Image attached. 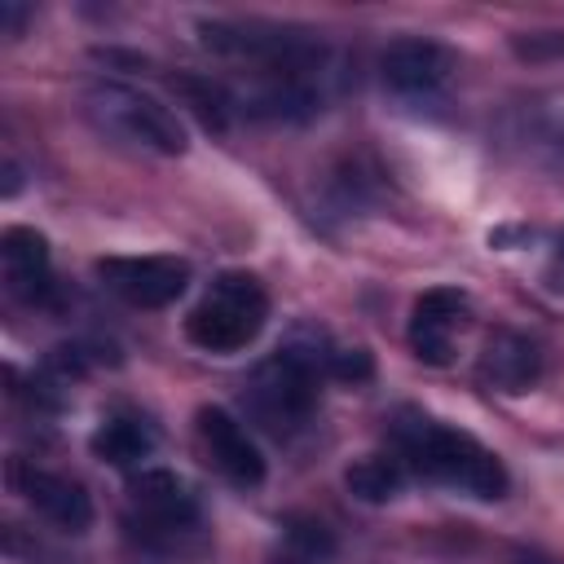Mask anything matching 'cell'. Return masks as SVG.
<instances>
[{
    "instance_id": "cell-11",
    "label": "cell",
    "mask_w": 564,
    "mask_h": 564,
    "mask_svg": "<svg viewBox=\"0 0 564 564\" xmlns=\"http://www.w3.org/2000/svg\"><path fill=\"white\" fill-rule=\"evenodd\" d=\"M379 75L401 97H427L454 75V53L445 44H436V40L410 35V40H397V44L383 48Z\"/></svg>"
},
{
    "instance_id": "cell-9",
    "label": "cell",
    "mask_w": 564,
    "mask_h": 564,
    "mask_svg": "<svg viewBox=\"0 0 564 564\" xmlns=\"http://www.w3.org/2000/svg\"><path fill=\"white\" fill-rule=\"evenodd\" d=\"M9 485L13 494H22L48 524L66 529V533H84L93 524V498L79 480L62 476V471H48V467H35L26 458H9Z\"/></svg>"
},
{
    "instance_id": "cell-8",
    "label": "cell",
    "mask_w": 564,
    "mask_h": 564,
    "mask_svg": "<svg viewBox=\"0 0 564 564\" xmlns=\"http://www.w3.org/2000/svg\"><path fill=\"white\" fill-rule=\"evenodd\" d=\"M194 436H198V449H203V463L216 467L229 485L238 489H256L264 480V454L260 445L251 441V432L220 405H203L194 414Z\"/></svg>"
},
{
    "instance_id": "cell-5",
    "label": "cell",
    "mask_w": 564,
    "mask_h": 564,
    "mask_svg": "<svg viewBox=\"0 0 564 564\" xmlns=\"http://www.w3.org/2000/svg\"><path fill=\"white\" fill-rule=\"evenodd\" d=\"M84 110L106 137H119L128 145H141L154 154H185V145H189L176 110L132 84H110V79L93 84L84 93Z\"/></svg>"
},
{
    "instance_id": "cell-14",
    "label": "cell",
    "mask_w": 564,
    "mask_h": 564,
    "mask_svg": "<svg viewBox=\"0 0 564 564\" xmlns=\"http://www.w3.org/2000/svg\"><path fill=\"white\" fill-rule=\"evenodd\" d=\"M154 445H159V432L137 410H110V414H101V423L88 436L93 458H101L110 467H141L154 454Z\"/></svg>"
},
{
    "instance_id": "cell-1",
    "label": "cell",
    "mask_w": 564,
    "mask_h": 564,
    "mask_svg": "<svg viewBox=\"0 0 564 564\" xmlns=\"http://www.w3.org/2000/svg\"><path fill=\"white\" fill-rule=\"evenodd\" d=\"M388 441H392V454L405 463V471H414L432 485H445L454 494L498 502L511 485L502 458L489 445H480L476 436H467L414 405H405L388 419Z\"/></svg>"
},
{
    "instance_id": "cell-10",
    "label": "cell",
    "mask_w": 564,
    "mask_h": 564,
    "mask_svg": "<svg viewBox=\"0 0 564 564\" xmlns=\"http://www.w3.org/2000/svg\"><path fill=\"white\" fill-rule=\"evenodd\" d=\"M471 317V300L458 286H432L410 308V348L427 366H445L454 357V339Z\"/></svg>"
},
{
    "instance_id": "cell-15",
    "label": "cell",
    "mask_w": 564,
    "mask_h": 564,
    "mask_svg": "<svg viewBox=\"0 0 564 564\" xmlns=\"http://www.w3.org/2000/svg\"><path fill=\"white\" fill-rule=\"evenodd\" d=\"M344 485L361 502H388L405 485V463L397 454H366L344 471Z\"/></svg>"
},
{
    "instance_id": "cell-2",
    "label": "cell",
    "mask_w": 564,
    "mask_h": 564,
    "mask_svg": "<svg viewBox=\"0 0 564 564\" xmlns=\"http://www.w3.org/2000/svg\"><path fill=\"white\" fill-rule=\"evenodd\" d=\"M322 366H317V352L313 344L304 339H291L282 344L273 357H264L247 388H242V401H247V414L273 432V436H295L313 410H317V392H322Z\"/></svg>"
},
{
    "instance_id": "cell-4",
    "label": "cell",
    "mask_w": 564,
    "mask_h": 564,
    "mask_svg": "<svg viewBox=\"0 0 564 564\" xmlns=\"http://www.w3.org/2000/svg\"><path fill=\"white\" fill-rule=\"evenodd\" d=\"M203 44L225 53V57H238V62H251L260 66L264 75H322L326 66V44L308 31H291V26H278V22H203Z\"/></svg>"
},
{
    "instance_id": "cell-13",
    "label": "cell",
    "mask_w": 564,
    "mask_h": 564,
    "mask_svg": "<svg viewBox=\"0 0 564 564\" xmlns=\"http://www.w3.org/2000/svg\"><path fill=\"white\" fill-rule=\"evenodd\" d=\"M542 375V348L520 330H494L480 352V379L494 392H524Z\"/></svg>"
},
{
    "instance_id": "cell-12",
    "label": "cell",
    "mask_w": 564,
    "mask_h": 564,
    "mask_svg": "<svg viewBox=\"0 0 564 564\" xmlns=\"http://www.w3.org/2000/svg\"><path fill=\"white\" fill-rule=\"evenodd\" d=\"M0 269L4 286L22 304H44L53 295V269H48V238L31 225H9L0 234Z\"/></svg>"
},
{
    "instance_id": "cell-17",
    "label": "cell",
    "mask_w": 564,
    "mask_h": 564,
    "mask_svg": "<svg viewBox=\"0 0 564 564\" xmlns=\"http://www.w3.org/2000/svg\"><path fill=\"white\" fill-rule=\"evenodd\" d=\"M546 278H551V286H564V238H560V247H555V256H551Z\"/></svg>"
},
{
    "instance_id": "cell-7",
    "label": "cell",
    "mask_w": 564,
    "mask_h": 564,
    "mask_svg": "<svg viewBox=\"0 0 564 564\" xmlns=\"http://www.w3.org/2000/svg\"><path fill=\"white\" fill-rule=\"evenodd\" d=\"M93 269L106 291L137 308H163L189 286V264L176 256H101Z\"/></svg>"
},
{
    "instance_id": "cell-16",
    "label": "cell",
    "mask_w": 564,
    "mask_h": 564,
    "mask_svg": "<svg viewBox=\"0 0 564 564\" xmlns=\"http://www.w3.org/2000/svg\"><path fill=\"white\" fill-rule=\"evenodd\" d=\"M22 13H26V9H18V4H9V0L0 4V18H4V31H9V35H18V26H22Z\"/></svg>"
},
{
    "instance_id": "cell-6",
    "label": "cell",
    "mask_w": 564,
    "mask_h": 564,
    "mask_svg": "<svg viewBox=\"0 0 564 564\" xmlns=\"http://www.w3.org/2000/svg\"><path fill=\"white\" fill-rule=\"evenodd\" d=\"M198 529V502L176 471L141 467L128 476V533L141 546H176Z\"/></svg>"
},
{
    "instance_id": "cell-3",
    "label": "cell",
    "mask_w": 564,
    "mask_h": 564,
    "mask_svg": "<svg viewBox=\"0 0 564 564\" xmlns=\"http://www.w3.org/2000/svg\"><path fill=\"white\" fill-rule=\"evenodd\" d=\"M269 322V291L256 273L225 269L185 317V339L203 352H242Z\"/></svg>"
}]
</instances>
